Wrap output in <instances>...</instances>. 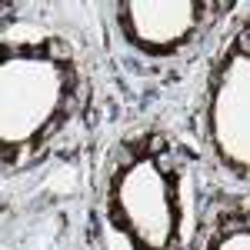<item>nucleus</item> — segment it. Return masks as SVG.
I'll use <instances>...</instances> for the list:
<instances>
[{
    "mask_svg": "<svg viewBox=\"0 0 250 250\" xmlns=\"http://www.w3.org/2000/svg\"><path fill=\"white\" fill-rule=\"evenodd\" d=\"M237 47H240L244 54H250V27L244 30V34H240V37H237Z\"/></svg>",
    "mask_w": 250,
    "mask_h": 250,
    "instance_id": "1",
    "label": "nucleus"
},
{
    "mask_svg": "<svg viewBox=\"0 0 250 250\" xmlns=\"http://www.w3.org/2000/svg\"><path fill=\"white\" fill-rule=\"evenodd\" d=\"M147 150H150V154H160V150H164V137H150Z\"/></svg>",
    "mask_w": 250,
    "mask_h": 250,
    "instance_id": "2",
    "label": "nucleus"
}]
</instances>
